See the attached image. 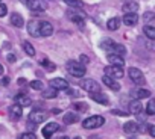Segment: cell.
I'll return each instance as SVG.
<instances>
[{"instance_id":"obj_1","label":"cell","mask_w":155,"mask_h":139,"mask_svg":"<svg viewBox=\"0 0 155 139\" xmlns=\"http://www.w3.org/2000/svg\"><path fill=\"white\" fill-rule=\"evenodd\" d=\"M65 68H67V71H68L71 76H74V77H82V76H85V65H84L82 62L68 60L67 65H65Z\"/></svg>"},{"instance_id":"obj_2","label":"cell","mask_w":155,"mask_h":139,"mask_svg":"<svg viewBox=\"0 0 155 139\" xmlns=\"http://www.w3.org/2000/svg\"><path fill=\"white\" fill-rule=\"evenodd\" d=\"M104 122H105V118H104V116H101V115H93V116H88V118L84 119L82 127H84V128H88V130H91V128H99L101 125H104Z\"/></svg>"},{"instance_id":"obj_3","label":"cell","mask_w":155,"mask_h":139,"mask_svg":"<svg viewBox=\"0 0 155 139\" xmlns=\"http://www.w3.org/2000/svg\"><path fill=\"white\" fill-rule=\"evenodd\" d=\"M128 76H129V79H131L135 85H144V82H146L144 74L140 71L138 68H129V70H128Z\"/></svg>"},{"instance_id":"obj_4","label":"cell","mask_w":155,"mask_h":139,"mask_svg":"<svg viewBox=\"0 0 155 139\" xmlns=\"http://www.w3.org/2000/svg\"><path fill=\"white\" fill-rule=\"evenodd\" d=\"M105 74L113 77V79H122L123 77V66L111 63L110 66H105Z\"/></svg>"},{"instance_id":"obj_5","label":"cell","mask_w":155,"mask_h":139,"mask_svg":"<svg viewBox=\"0 0 155 139\" xmlns=\"http://www.w3.org/2000/svg\"><path fill=\"white\" fill-rule=\"evenodd\" d=\"M46 119H47V113H46L44 110H32V112L29 113V121L34 122L35 125L44 122Z\"/></svg>"},{"instance_id":"obj_6","label":"cell","mask_w":155,"mask_h":139,"mask_svg":"<svg viewBox=\"0 0 155 139\" xmlns=\"http://www.w3.org/2000/svg\"><path fill=\"white\" fill-rule=\"evenodd\" d=\"M81 88L85 89L87 92H96V91H101V86L96 80H91V79H85V80H81Z\"/></svg>"},{"instance_id":"obj_7","label":"cell","mask_w":155,"mask_h":139,"mask_svg":"<svg viewBox=\"0 0 155 139\" xmlns=\"http://www.w3.org/2000/svg\"><path fill=\"white\" fill-rule=\"evenodd\" d=\"M29 9L32 11H37V12H43L47 9V3L44 2V0H31V2L28 3Z\"/></svg>"},{"instance_id":"obj_8","label":"cell","mask_w":155,"mask_h":139,"mask_svg":"<svg viewBox=\"0 0 155 139\" xmlns=\"http://www.w3.org/2000/svg\"><path fill=\"white\" fill-rule=\"evenodd\" d=\"M122 21L126 26H135L138 23V15H137V12H125Z\"/></svg>"},{"instance_id":"obj_9","label":"cell","mask_w":155,"mask_h":139,"mask_svg":"<svg viewBox=\"0 0 155 139\" xmlns=\"http://www.w3.org/2000/svg\"><path fill=\"white\" fill-rule=\"evenodd\" d=\"M53 33V26L49 21H40V36H50Z\"/></svg>"},{"instance_id":"obj_10","label":"cell","mask_w":155,"mask_h":139,"mask_svg":"<svg viewBox=\"0 0 155 139\" xmlns=\"http://www.w3.org/2000/svg\"><path fill=\"white\" fill-rule=\"evenodd\" d=\"M49 86L55 88V89H68V82L61 79V77H56V79H52L49 82Z\"/></svg>"},{"instance_id":"obj_11","label":"cell","mask_w":155,"mask_h":139,"mask_svg":"<svg viewBox=\"0 0 155 139\" xmlns=\"http://www.w3.org/2000/svg\"><path fill=\"white\" fill-rule=\"evenodd\" d=\"M110 53H114V54H120V56H125L126 54V48H125V45H122V44H117V42H111L110 44V47L107 48Z\"/></svg>"},{"instance_id":"obj_12","label":"cell","mask_w":155,"mask_h":139,"mask_svg":"<svg viewBox=\"0 0 155 139\" xmlns=\"http://www.w3.org/2000/svg\"><path fill=\"white\" fill-rule=\"evenodd\" d=\"M28 32H29V35L31 36H40V21H37V20H31L29 23H28Z\"/></svg>"},{"instance_id":"obj_13","label":"cell","mask_w":155,"mask_h":139,"mask_svg":"<svg viewBox=\"0 0 155 139\" xmlns=\"http://www.w3.org/2000/svg\"><path fill=\"white\" fill-rule=\"evenodd\" d=\"M138 130H140V125L135 121H128L123 124V131L128 134H135V133H138Z\"/></svg>"},{"instance_id":"obj_14","label":"cell","mask_w":155,"mask_h":139,"mask_svg":"<svg viewBox=\"0 0 155 139\" xmlns=\"http://www.w3.org/2000/svg\"><path fill=\"white\" fill-rule=\"evenodd\" d=\"M59 130V124H56V122H49L47 125H44V128H43V136L44 137H50L55 131H58Z\"/></svg>"},{"instance_id":"obj_15","label":"cell","mask_w":155,"mask_h":139,"mask_svg":"<svg viewBox=\"0 0 155 139\" xmlns=\"http://www.w3.org/2000/svg\"><path fill=\"white\" fill-rule=\"evenodd\" d=\"M129 95H131L134 100H141V98H147V97L150 95V92H149L147 89H143V88L140 89V88H138V89H132V91L129 92Z\"/></svg>"},{"instance_id":"obj_16","label":"cell","mask_w":155,"mask_h":139,"mask_svg":"<svg viewBox=\"0 0 155 139\" xmlns=\"http://www.w3.org/2000/svg\"><path fill=\"white\" fill-rule=\"evenodd\" d=\"M90 97H91V100H94V101H97V103H101V104H108L110 103V100H108V97L105 95V94H102L101 91H96V92H90Z\"/></svg>"},{"instance_id":"obj_17","label":"cell","mask_w":155,"mask_h":139,"mask_svg":"<svg viewBox=\"0 0 155 139\" xmlns=\"http://www.w3.org/2000/svg\"><path fill=\"white\" fill-rule=\"evenodd\" d=\"M9 115H11V118H14V119H18V118H21V115H23V107L17 103V104H12L11 107H9Z\"/></svg>"},{"instance_id":"obj_18","label":"cell","mask_w":155,"mask_h":139,"mask_svg":"<svg viewBox=\"0 0 155 139\" xmlns=\"http://www.w3.org/2000/svg\"><path fill=\"white\" fill-rule=\"evenodd\" d=\"M67 15H68V18L71 20V21H74L78 26H79L81 29L84 27V15H81V14H76V12H71V11H68L67 12Z\"/></svg>"},{"instance_id":"obj_19","label":"cell","mask_w":155,"mask_h":139,"mask_svg":"<svg viewBox=\"0 0 155 139\" xmlns=\"http://www.w3.org/2000/svg\"><path fill=\"white\" fill-rule=\"evenodd\" d=\"M102 80H104V83H105L108 88H111L113 91H119V89H120V85H119V82H116V79H113V77H110V76L105 74V77H102Z\"/></svg>"},{"instance_id":"obj_20","label":"cell","mask_w":155,"mask_h":139,"mask_svg":"<svg viewBox=\"0 0 155 139\" xmlns=\"http://www.w3.org/2000/svg\"><path fill=\"white\" fill-rule=\"evenodd\" d=\"M108 60H110V63H113V65H119V66H123V65H125V59H123V56H120V54L111 53V54H108Z\"/></svg>"},{"instance_id":"obj_21","label":"cell","mask_w":155,"mask_h":139,"mask_svg":"<svg viewBox=\"0 0 155 139\" xmlns=\"http://www.w3.org/2000/svg\"><path fill=\"white\" fill-rule=\"evenodd\" d=\"M141 110H143V106H141V101H140V100H134V101L129 103V113L137 115V113H140Z\"/></svg>"},{"instance_id":"obj_22","label":"cell","mask_w":155,"mask_h":139,"mask_svg":"<svg viewBox=\"0 0 155 139\" xmlns=\"http://www.w3.org/2000/svg\"><path fill=\"white\" fill-rule=\"evenodd\" d=\"M78 119H79V116H78V113H74V112H67L62 116V121L65 124H74V122H78Z\"/></svg>"},{"instance_id":"obj_23","label":"cell","mask_w":155,"mask_h":139,"mask_svg":"<svg viewBox=\"0 0 155 139\" xmlns=\"http://www.w3.org/2000/svg\"><path fill=\"white\" fill-rule=\"evenodd\" d=\"M11 23H12V26H15V27H23V26H25V20H23V17H21L18 12H14V14L11 15Z\"/></svg>"},{"instance_id":"obj_24","label":"cell","mask_w":155,"mask_h":139,"mask_svg":"<svg viewBox=\"0 0 155 139\" xmlns=\"http://www.w3.org/2000/svg\"><path fill=\"white\" fill-rule=\"evenodd\" d=\"M138 11V3L137 2H126L123 5V12H137Z\"/></svg>"},{"instance_id":"obj_25","label":"cell","mask_w":155,"mask_h":139,"mask_svg":"<svg viewBox=\"0 0 155 139\" xmlns=\"http://www.w3.org/2000/svg\"><path fill=\"white\" fill-rule=\"evenodd\" d=\"M120 18L119 17H113V18H110L108 20V23H107V26H108V29L110 30H117L119 29V26H120Z\"/></svg>"},{"instance_id":"obj_26","label":"cell","mask_w":155,"mask_h":139,"mask_svg":"<svg viewBox=\"0 0 155 139\" xmlns=\"http://www.w3.org/2000/svg\"><path fill=\"white\" fill-rule=\"evenodd\" d=\"M65 5L71 6L73 9H82L84 8V2L82 0H64Z\"/></svg>"},{"instance_id":"obj_27","label":"cell","mask_w":155,"mask_h":139,"mask_svg":"<svg viewBox=\"0 0 155 139\" xmlns=\"http://www.w3.org/2000/svg\"><path fill=\"white\" fill-rule=\"evenodd\" d=\"M15 101H18V104L23 107H28V106H31L32 104V100L29 98V97H25V95H17L15 97Z\"/></svg>"},{"instance_id":"obj_28","label":"cell","mask_w":155,"mask_h":139,"mask_svg":"<svg viewBox=\"0 0 155 139\" xmlns=\"http://www.w3.org/2000/svg\"><path fill=\"white\" fill-rule=\"evenodd\" d=\"M41 95H43V98H55L58 95V92H56L55 88H52V89H41Z\"/></svg>"},{"instance_id":"obj_29","label":"cell","mask_w":155,"mask_h":139,"mask_svg":"<svg viewBox=\"0 0 155 139\" xmlns=\"http://www.w3.org/2000/svg\"><path fill=\"white\" fill-rule=\"evenodd\" d=\"M143 32H144V35H146L149 39L155 41V27H153V26H144V27H143Z\"/></svg>"},{"instance_id":"obj_30","label":"cell","mask_w":155,"mask_h":139,"mask_svg":"<svg viewBox=\"0 0 155 139\" xmlns=\"http://www.w3.org/2000/svg\"><path fill=\"white\" fill-rule=\"evenodd\" d=\"M23 48H25V51H26L29 56H35V48H34V45H32L31 42L25 41V42H23Z\"/></svg>"},{"instance_id":"obj_31","label":"cell","mask_w":155,"mask_h":139,"mask_svg":"<svg viewBox=\"0 0 155 139\" xmlns=\"http://www.w3.org/2000/svg\"><path fill=\"white\" fill-rule=\"evenodd\" d=\"M146 112L147 115H155V100H150L146 106Z\"/></svg>"},{"instance_id":"obj_32","label":"cell","mask_w":155,"mask_h":139,"mask_svg":"<svg viewBox=\"0 0 155 139\" xmlns=\"http://www.w3.org/2000/svg\"><path fill=\"white\" fill-rule=\"evenodd\" d=\"M31 88L37 89V91H41V89H44V85H43L41 80H34V82H31Z\"/></svg>"},{"instance_id":"obj_33","label":"cell","mask_w":155,"mask_h":139,"mask_svg":"<svg viewBox=\"0 0 155 139\" xmlns=\"http://www.w3.org/2000/svg\"><path fill=\"white\" fill-rule=\"evenodd\" d=\"M40 63H41V65H43L46 70H49V71H55V68H56V66H55L52 62H49V60H46V59H44V60H41Z\"/></svg>"},{"instance_id":"obj_34","label":"cell","mask_w":155,"mask_h":139,"mask_svg":"<svg viewBox=\"0 0 155 139\" xmlns=\"http://www.w3.org/2000/svg\"><path fill=\"white\" fill-rule=\"evenodd\" d=\"M155 18V14L153 12H144V15H143V20L147 23V21H152Z\"/></svg>"},{"instance_id":"obj_35","label":"cell","mask_w":155,"mask_h":139,"mask_svg":"<svg viewBox=\"0 0 155 139\" xmlns=\"http://www.w3.org/2000/svg\"><path fill=\"white\" fill-rule=\"evenodd\" d=\"M20 137H23V139H35L37 134H35L34 131H26V133H23Z\"/></svg>"},{"instance_id":"obj_36","label":"cell","mask_w":155,"mask_h":139,"mask_svg":"<svg viewBox=\"0 0 155 139\" xmlns=\"http://www.w3.org/2000/svg\"><path fill=\"white\" fill-rule=\"evenodd\" d=\"M6 12H8L6 5H3L2 2H0V17H5V15H6Z\"/></svg>"},{"instance_id":"obj_37","label":"cell","mask_w":155,"mask_h":139,"mask_svg":"<svg viewBox=\"0 0 155 139\" xmlns=\"http://www.w3.org/2000/svg\"><path fill=\"white\" fill-rule=\"evenodd\" d=\"M79 59H81V62H82L84 65L90 62V57H88V56H85V54H81V57H79Z\"/></svg>"},{"instance_id":"obj_38","label":"cell","mask_w":155,"mask_h":139,"mask_svg":"<svg viewBox=\"0 0 155 139\" xmlns=\"http://www.w3.org/2000/svg\"><path fill=\"white\" fill-rule=\"evenodd\" d=\"M113 113L114 115H119V116H126V115H129V113H126V112H123V110H113Z\"/></svg>"},{"instance_id":"obj_39","label":"cell","mask_w":155,"mask_h":139,"mask_svg":"<svg viewBox=\"0 0 155 139\" xmlns=\"http://www.w3.org/2000/svg\"><path fill=\"white\" fill-rule=\"evenodd\" d=\"M149 134H150L152 137H155V125H150V127H149Z\"/></svg>"},{"instance_id":"obj_40","label":"cell","mask_w":155,"mask_h":139,"mask_svg":"<svg viewBox=\"0 0 155 139\" xmlns=\"http://www.w3.org/2000/svg\"><path fill=\"white\" fill-rule=\"evenodd\" d=\"M8 60H9V62H15V60H17V57H15L14 54H8Z\"/></svg>"},{"instance_id":"obj_41","label":"cell","mask_w":155,"mask_h":139,"mask_svg":"<svg viewBox=\"0 0 155 139\" xmlns=\"http://www.w3.org/2000/svg\"><path fill=\"white\" fill-rule=\"evenodd\" d=\"M9 83V77H3V80H2V85H8Z\"/></svg>"},{"instance_id":"obj_42","label":"cell","mask_w":155,"mask_h":139,"mask_svg":"<svg viewBox=\"0 0 155 139\" xmlns=\"http://www.w3.org/2000/svg\"><path fill=\"white\" fill-rule=\"evenodd\" d=\"M3 73H5V68H3L2 63H0V74H3Z\"/></svg>"},{"instance_id":"obj_43","label":"cell","mask_w":155,"mask_h":139,"mask_svg":"<svg viewBox=\"0 0 155 139\" xmlns=\"http://www.w3.org/2000/svg\"><path fill=\"white\" fill-rule=\"evenodd\" d=\"M18 2H21V3H23V5H28V3H29V2H31V0H18Z\"/></svg>"},{"instance_id":"obj_44","label":"cell","mask_w":155,"mask_h":139,"mask_svg":"<svg viewBox=\"0 0 155 139\" xmlns=\"http://www.w3.org/2000/svg\"><path fill=\"white\" fill-rule=\"evenodd\" d=\"M52 112H53V115H58V113H59V110H58V109H53Z\"/></svg>"},{"instance_id":"obj_45","label":"cell","mask_w":155,"mask_h":139,"mask_svg":"<svg viewBox=\"0 0 155 139\" xmlns=\"http://www.w3.org/2000/svg\"><path fill=\"white\" fill-rule=\"evenodd\" d=\"M0 2H2V0H0Z\"/></svg>"}]
</instances>
